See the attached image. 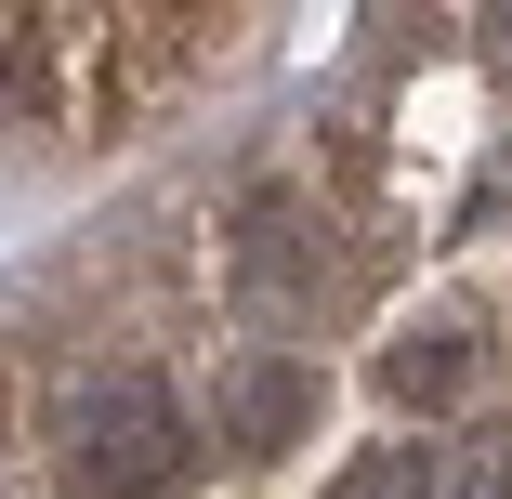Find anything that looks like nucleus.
Instances as JSON below:
<instances>
[{
    "label": "nucleus",
    "instance_id": "obj_1",
    "mask_svg": "<svg viewBox=\"0 0 512 499\" xmlns=\"http://www.w3.org/2000/svg\"><path fill=\"white\" fill-rule=\"evenodd\" d=\"M184 460H197V421L145 368H106V381H79L53 408V486L66 499H171Z\"/></svg>",
    "mask_w": 512,
    "mask_h": 499
},
{
    "label": "nucleus",
    "instance_id": "obj_2",
    "mask_svg": "<svg viewBox=\"0 0 512 499\" xmlns=\"http://www.w3.org/2000/svg\"><path fill=\"white\" fill-rule=\"evenodd\" d=\"M316 289H329V224H302V197H250L237 211V303L302 316Z\"/></svg>",
    "mask_w": 512,
    "mask_h": 499
},
{
    "label": "nucleus",
    "instance_id": "obj_3",
    "mask_svg": "<svg viewBox=\"0 0 512 499\" xmlns=\"http://www.w3.org/2000/svg\"><path fill=\"white\" fill-rule=\"evenodd\" d=\"M224 447H250V460H276V447H302L316 434V368L302 355H276V342H250L237 368H224Z\"/></svg>",
    "mask_w": 512,
    "mask_h": 499
},
{
    "label": "nucleus",
    "instance_id": "obj_4",
    "mask_svg": "<svg viewBox=\"0 0 512 499\" xmlns=\"http://www.w3.org/2000/svg\"><path fill=\"white\" fill-rule=\"evenodd\" d=\"M381 381L407 394V408H447V394L473 381V329H421V342H394V355H381Z\"/></svg>",
    "mask_w": 512,
    "mask_h": 499
},
{
    "label": "nucleus",
    "instance_id": "obj_5",
    "mask_svg": "<svg viewBox=\"0 0 512 499\" xmlns=\"http://www.w3.org/2000/svg\"><path fill=\"white\" fill-rule=\"evenodd\" d=\"M329 499H447V447H368L329 473Z\"/></svg>",
    "mask_w": 512,
    "mask_h": 499
},
{
    "label": "nucleus",
    "instance_id": "obj_6",
    "mask_svg": "<svg viewBox=\"0 0 512 499\" xmlns=\"http://www.w3.org/2000/svg\"><path fill=\"white\" fill-rule=\"evenodd\" d=\"M486 27H499V40H512V14H486Z\"/></svg>",
    "mask_w": 512,
    "mask_h": 499
}]
</instances>
